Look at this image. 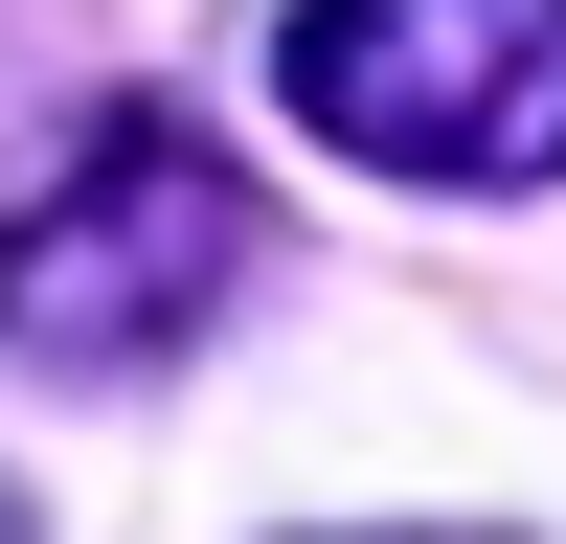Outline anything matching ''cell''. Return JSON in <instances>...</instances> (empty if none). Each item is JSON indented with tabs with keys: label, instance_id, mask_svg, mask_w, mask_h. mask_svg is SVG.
<instances>
[{
	"label": "cell",
	"instance_id": "obj_1",
	"mask_svg": "<svg viewBox=\"0 0 566 544\" xmlns=\"http://www.w3.org/2000/svg\"><path fill=\"white\" fill-rule=\"evenodd\" d=\"M250 181L205 159L181 114H91L69 159L0 205V341L23 363H181L227 295H250Z\"/></svg>",
	"mask_w": 566,
	"mask_h": 544
},
{
	"label": "cell",
	"instance_id": "obj_2",
	"mask_svg": "<svg viewBox=\"0 0 566 544\" xmlns=\"http://www.w3.org/2000/svg\"><path fill=\"white\" fill-rule=\"evenodd\" d=\"M272 91L340 159H386V181H544L566 0H295L272 23Z\"/></svg>",
	"mask_w": 566,
	"mask_h": 544
},
{
	"label": "cell",
	"instance_id": "obj_3",
	"mask_svg": "<svg viewBox=\"0 0 566 544\" xmlns=\"http://www.w3.org/2000/svg\"><path fill=\"white\" fill-rule=\"evenodd\" d=\"M0 544H23V499H0Z\"/></svg>",
	"mask_w": 566,
	"mask_h": 544
}]
</instances>
